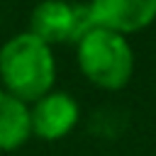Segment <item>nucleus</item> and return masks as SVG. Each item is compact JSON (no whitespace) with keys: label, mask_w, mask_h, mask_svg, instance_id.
Returning a JSON list of instances; mask_svg holds the SVG:
<instances>
[{"label":"nucleus","mask_w":156,"mask_h":156,"mask_svg":"<svg viewBox=\"0 0 156 156\" xmlns=\"http://www.w3.org/2000/svg\"><path fill=\"white\" fill-rule=\"evenodd\" d=\"M76 63L88 83L100 90H122L134 73V51L127 37L90 27L76 41Z\"/></svg>","instance_id":"nucleus-2"},{"label":"nucleus","mask_w":156,"mask_h":156,"mask_svg":"<svg viewBox=\"0 0 156 156\" xmlns=\"http://www.w3.org/2000/svg\"><path fill=\"white\" fill-rule=\"evenodd\" d=\"M80 119L78 100L66 90H51L29 105L32 136L41 141H58L68 136Z\"/></svg>","instance_id":"nucleus-4"},{"label":"nucleus","mask_w":156,"mask_h":156,"mask_svg":"<svg viewBox=\"0 0 156 156\" xmlns=\"http://www.w3.org/2000/svg\"><path fill=\"white\" fill-rule=\"evenodd\" d=\"M56 83L54 49L32 32L12 34L0 44V88L32 105Z\"/></svg>","instance_id":"nucleus-1"},{"label":"nucleus","mask_w":156,"mask_h":156,"mask_svg":"<svg viewBox=\"0 0 156 156\" xmlns=\"http://www.w3.org/2000/svg\"><path fill=\"white\" fill-rule=\"evenodd\" d=\"M90 29L88 5L73 2H39L29 12V27L37 39L44 44H76Z\"/></svg>","instance_id":"nucleus-3"},{"label":"nucleus","mask_w":156,"mask_h":156,"mask_svg":"<svg viewBox=\"0 0 156 156\" xmlns=\"http://www.w3.org/2000/svg\"><path fill=\"white\" fill-rule=\"evenodd\" d=\"M88 15L90 27L127 37L154 24L156 0H95L88 5Z\"/></svg>","instance_id":"nucleus-5"},{"label":"nucleus","mask_w":156,"mask_h":156,"mask_svg":"<svg viewBox=\"0 0 156 156\" xmlns=\"http://www.w3.org/2000/svg\"><path fill=\"white\" fill-rule=\"evenodd\" d=\"M29 136V105L0 88V151H17Z\"/></svg>","instance_id":"nucleus-6"}]
</instances>
